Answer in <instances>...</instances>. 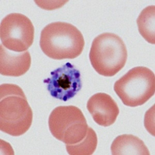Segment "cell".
<instances>
[{
  "instance_id": "1",
  "label": "cell",
  "mask_w": 155,
  "mask_h": 155,
  "mask_svg": "<svg viewBox=\"0 0 155 155\" xmlns=\"http://www.w3.org/2000/svg\"><path fill=\"white\" fill-rule=\"evenodd\" d=\"M33 112L23 90L17 85L0 87V130L10 136L25 134L32 125Z\"/></svg>"
},
{
  "instance_id": "2",
  "label": "cell",
  "mask_w": 155,
  "mask_h": 155,
  "mask_svg": "<svg viewBox=\"0 0 155 155\" xmlns=\"http://www.w3.org/2000/svg\"><path fill=\"white\" fill-rule=\"evenodd\" d=\"M84 45L81 32L70 23L53 22L46 25L41 32V50L54 60L76 58L82 52Z\"/></svg>"
},
{
  "instance_id": "3",
  "label": "cell",
  "mask_w": 155,
  "mask_h": 155,
  "mask_svg": "<svg viewBox=\"0 0 155 155\" xmlns=\"http://www.w3.org/2000/svg\"><path fill=\"white\" fill-rule=\"evenodd\" d=\"M127 50L120 37L114 33L101 34L94 39L90 50V61L99 74L112 77L125 65Z\"/></svg>"
},
{
  "instance_id": "4",
  "label": "cell",
  "mask_w": 155,
  "mask_h": 155,
  "mask_svg": "<svg viewBox=\"0 0 155 155\" xmlns=\"http://www.w3.org/2000/svg\"><path fill=\"white\" fill-rule=\"evenodd\" d=\"M114 90L126 106L143 105L155 94V74L147 67H134L116 81Z\"/></svg>"
},
{
  "instance_id": "5",
  "label": "cell",
  "mask_w": 155,
  "mask_h": 155,
  "mask_svg": "<svg viewBox=\"0 0 155 155\" xmlns=\"http://www.w3.org/2000/svg\"><path fill=\"white\" fill-rule=\"evenodd\" d=\"M49 127L54 137L68 145L84 139L89 128L81 110L73 106L55 108L50 115Z\"/></svg>"
},
{
  "instance_id": "6",
  "label": "cell",
  "mask_w": 155,
  "mask_h": 155,
  "mask_svg": "<svg viewBox=\"0 0 155 155\" xmlns=\"http://www.w3.org/2000/svg\"><path fill=\"white\" fill-rule=\"evenodd\" d=\"M0 38L7 49L23 52L32 46L34 39V27L24 15L12 13L3 18L0 25Z\"/></svg>"
},
{
  "instance_id": "7",
  "label": "cell",
  "mask_w": 155,
  "mask_h": 155,
  "mask_svg": "<svg viewBox=\"0 0 155 155\" xmlns=\"http://www.w3.org/2000/svg\"><path fill=\"white\" fill-rule=\"evenodd\" d=\"M44 83L52 97L64 101L74 97L82 88L80 72L70 63L52 71Z\"/></svg>"
},
{
  "instance_id": "8",
  "label": "cell",
  "mask_w": 155,
  "mask_h": 155,
  "mask_svg": "<svg viewBox=\"0 0 155 155\" xmlns=\"http://www.w3.org/2000/svg\"><path fill=\"white\" fill-rule=\"evenodd\" d=\"M87 109L94 120L104 127H108L114 123L120 113L118 106L114 99L104 93L92 96L87 103Z\"/></svg>"
},
{
  "instance_id": "9",
  "label": "cell",
  "mask_w": 155,
  "mask_h": 155,
  "mask_svg": "<svg viewBox=\"0 0 155 155\" xmlns=\"http://www.w3.org/2000/svg\"><path fill=\"white\" fill-rule=\"evenodd\" d=\"M31 57L28 51L16 52L0 46V73L10 77H20L30 69Z\"/></svg>"
},
{
  "instance_id": "10",
  "label": "cell",
  "mask_w": 155,
  "mask_h": 155,
  "mask_svg": "<svg viewBox=\"0 0 155 155\" xmlns=\"http://www.w3.org/2000/svg\"><path fill=\"white\" fill-rule=\"evenodd\" d=\"M114 155H150L143 141L131 134H123L116 137L111 145Z\"/></svg>"
},
{
  "instance_id": "11",
  "label": "cell",
  "mask_w": 155,
  "mask_h": 155,
  "mask_svg": "<svg viewBox=\"0 0 155 155\" xmlns=\"http://www.w3.org/2000/svg\"><path fill=\"white\" fill-rule=\"evenodd\" d=\"M155 6H149L142 11L137 19L140 33L147 42L155 44Z\"/></svg>"
},
{
  "instance_id": "12",
  "label": "cell",
  "mask_w": 155,
  "mask_h": 155,
  "mask_svg": "<svg viewBox=\"0 0 155 155\" xmlns=\"http://www.w3.org/2000/svg\"><path fill=\"white\" fill-rule=\"evenodd\" d=\"M98 143L97 135L93 129L89 127L87 137L79 143L66 144L68 153L71 155H91L95 151Z\"/></svg>"
}]
</instances>
